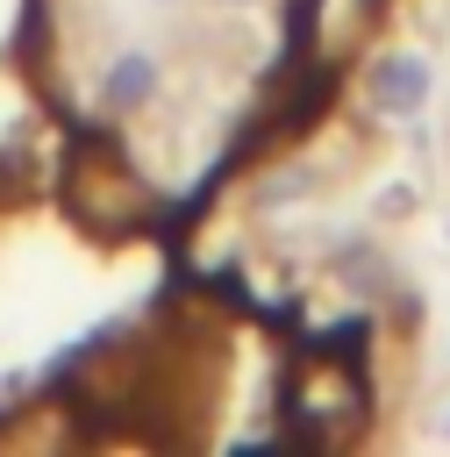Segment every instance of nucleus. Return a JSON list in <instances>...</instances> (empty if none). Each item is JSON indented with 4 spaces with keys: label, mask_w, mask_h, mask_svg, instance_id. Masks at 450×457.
<instances>
[{
    "label": "nucleus",
    "mask_w": 450,
    "mask_h": 457,
    "mask_svg": "<svg viewBox=\"0 0 450 457\" xmlns=\"http://www.w3.org/2000/svg\"><path fill=\"white\" fill-rule=\"evenodd\" d=\"M214 7H221V14H243V7H257V0H214Z\"/></svg>",
    "instance_id": "obj_4"
},
{
    "label": "nucleus",
    "mask_w": 450,
    "mask_h": 457,
    "mask_svg": "<svg viewBox=\"0 0 450 457\" xmlns=\"http://www.w3.org/2000/svg\"><path fill=\"white\" fill-rule=\"evenodd\" d=\"M429 100H436V64L421 50L386 43V50L364 57V71H357V114L371 129H414L429 114Z\"/></svg>",
    "instance_id": "obj_1"
},
{
    "label": "nucleus",
    "mask_w": 450,
    "mask_h": 457,
    "mask_svg": "<svg viewBox=\"0 0 450 457\" xmlns=\"http://www.w3.org/2000/svg\"><path fill=\"white\" fill-rule=\"evenodd\" d=\"M164 86V64L157 50H114L107 71H100V114H143Z\"/></svg>",
    "instance_id": "obj_2"
},
{
    "label": "nucleus",
    "mask_w": 450,
    "mask_h": 457,
    "mask_svg": "<svg viewBox=\"0 0 450 457\" xmlns=\"http://www.w3.org/2000/svg\"><path fill=\"white\" fill-rule=\"evenodd\" d=\"M150 7H171V0H150Z\"/></svg>",
    "instance_id": "obj_6"
},
{
    "label": "nucleus",
    "mask_w": 450,
    "mask_h": 457,
    "mask_svg": "<svg viewBox=\"0 0 450 457\" xmlns=\"http://www.w3.org/2000/svg\"><path fill=\"white\" fill-rule=\"evenodd\" d=\"M321 186H329V171H321L314 157H271V164L250 179V207H257V214H279V207L314 200Z\"/></svg>",
    "instance_id": "obj_3"
},
{
    "label": "nucleus",
    "mask_w": 450,
    "mask_h": 457,
    "mask_svg": "<svg viewBox=\"0 0 450 457\" xmlns=\"http://www.w3.org/2000/svg\"><path fill=\"white\" fill-rule=\"evenodd\" d=\"M436 436H450V407H436Z\"/></svg>",
    "instance_id": "obj_5"
}]
</instances>
